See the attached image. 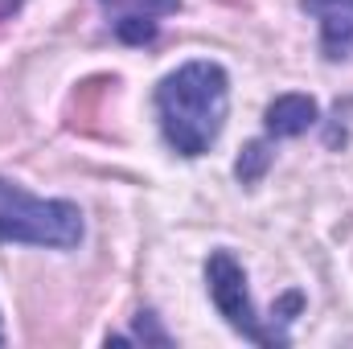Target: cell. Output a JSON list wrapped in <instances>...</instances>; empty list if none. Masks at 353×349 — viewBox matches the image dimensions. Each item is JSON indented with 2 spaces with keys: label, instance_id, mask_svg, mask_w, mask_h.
<instances>
[{
  "label": "cell",
  "instance_id": "6da1fadb",
  "mask_svg": "<svg viewBox=\"0 0 353 349\" xmlns=\"http://www.w3.org/2000/svg\"><path fill=\"white\" fill-rule=\"evenodd\" d=\"M230 107V79L218 62H185L157 87V119L169 140V148L181 157H201L214 148V140L226 128Z\"/></svg>",
  "mask_w": 353,
  "mask_h": 349
},
{
  "label": "cell",
  "instance_id": "52a82bcc",
  "mask_svg": "<svg viewBox=\"0 0 353 349\" xmlns=\"http://www.w3.org/2000/svg\"><path fill=\"white\" fill-rule=\"evenodd\" d=\"M271 169V148H267L263 140H251L243 152H239V161H234V177L243 181V185H259Z\"/></svg>",
  "mask_w": 353,
  "mask_h": 349
},
{
  "label": "cell",
  "instance_id": "9c48e42d",
  "mask_svg": "<svg viewBox=\"0 0 353 349\" xmlns=\"http://www.w3.org/2000/svg\"><path fill=\"white\" fill-rule=\"evenodd\" d=\"M0 341H4V329H0Z\"/></svg>",
  "mask_w": 353,
  "mask_h": 349
},
{
  "label": "cell",
  "instance_id": "7a4b0ae2",
  "mask_svg": "<svg viewBox=\"0 0 353 349\" xmlns=\"http://www.w3.org/2000/svg\"><path fill=\"white\" fill-rule=\"evenodd\" d=\"M87 235L83 210L66 197H33L29 189L0 177V243H29L70 251Z\"/></svg>",
  "mask_w": 353,
  "mask_h": 349
},
{
  "label": "cell",
  "instance_id": "5b68a950",
  "mask_svg": "<svg viewBox=\"0 0 353 349\" xmlns=\"http://www.w3.org/2000/svg\"><path fill=\"white\" fill-rule=\"evenodd\" d=\"M300 8L321 21V54L329 62L353 58V0H300Z\"/></svg>",
  "mask_w": 353,
  "mask_h": 349
},
{
  "label": "cell",
  "instance_id": "8992f818",
  "mask_svg": "<svg viewBox=\"0 0 353 349\" xmlns=\"http://www.w3.org/2000/svg\"><path fill=\"white\" fill-rule=\"evenodd\" d=\"M316 119H321V107H316L312 94H279V99L263 111V128H267L271 140L304 136Z\"/></svg>",
  "mask_w": 353,
  "mask_h": 349
},
{
  "label": "cell",
  "instance_id": "277c9868",
  "mask_svg": "<svg viewBox=\"0 0 353 349\" xmlns=\"http://www.w3.org/2000/svg\"><path fill=\"white\" fill-rule=\"evenodd\" d=\"M107 8H119L111 21V33L123 46H148L161 33V17L176 12L181 0H103Z\"/></svg>",
  "mask_w": 353,
  "mask_h": 349
},
{
  "label": "cell",
  "instance_id": "ba28073f",
  "mask_svg": "<svg viewBox=\"0 0 353 349\" xmlns=\"http://www.w3.org/2000/svg\"><path fill=\"white\" fill-rule=\"evenodd\" d=\"M132 341H144V346H148V341H152V346H173V337L157 325L152 312H140V317H136V333H132Z\"/></svg>",
  "mask_w": 353,
  "mask_h": 349
},
{
  "label": "cell",
  "instance_id": "3957f363",
  "mask_svg": "<svg viewBox=\"0 0 353 349\" xmlns=\"http://www.w3.org/2000/svg\"><path fill=\"white\" fill-rule=\"evenodd\" d=\"M205 288H210L214 308L226 317V325L234 333H243L255 346H288V333L279 325H267L263 317L255 312L251 292H247V271H243V263L234 259L230 251H214L205 259Z\"/></svg>",
  "mask_w": 353,
  "mask_h": 349
}]
</instances>
